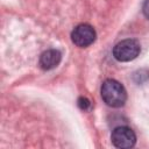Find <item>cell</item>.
Here are the masks:
<instances>
[{
	"label": "cell",
	"instance_id": "cell-1",
	"mask_svg": "<svg viewBox=\"0 0 149 149\" xmlns=\"http://www.w3.org/2000/svg\"><path fill=\"white\" fill-rule=\"evenodd\" d=\"M101 98L111 107H121L127 100V92L115 79H106L101 85Z\"/></svg>",
	"mask_w": 149,
	"mask_h": 149
},
{
	"label": "cell",
	"instance_id": "cell-2",
	"mask_svg": "<svg viewBox=\"0 0 149 149\" xmlns=\"http://www.w3.org/2000/svg\"><path fill=\"white\" fill-rule=\"evenodd\" d=\"M140 51V43L136 40L127 38L115 44L113 48V56L119 62H130L139 56Z\"/></svg>",
	"mask_w": 149,
	"mask_h": 149
},
{
	"label": "cell",
	"instance_id": "cell-3",
	"mask_svg": "<svg viewBox=\"0 0 149 149\" xmlns=\"http://www.w3.org/2000/svg\"><path fill=\"white\" fill-rule=\"evenodd\" d=\"M97 34L92 26L87 23L78 24L71 33L72 42L79 48H86L95 41Z\"/></svg>",
	"mask_w": 149,
	"mask_h": 149
},
{
	"label": "cell",
	"instance_id": "cell-4",
	"mask_svg": "<svg viewBox=\"0 0 149 149\" xmlns=\"http://www.w3.org/2000/svg\"><path fill=\"white\" fill-rule=\"evenodd\" d=\"M112 143L120 149H128L132 148L136 142V135L135 133L126 126L116 127L111 135Z\"/></svg>",
	"mask_w": 149,
	"mask_h": 149
},
{
	"label": "cell",
	"instance_id": "cell-5",
	"mask_svg": "<svg viewBox=\"0 0 149 149\" xmlns=\"http://www.w3.org/2000/svg\"><path fill=\"white\" fill-rule=\"evenodd\" d=\"M62 59V54L57 49H49L40 56V66L43 70H51L55 69Z\"/></svg>",
	"mask_w": 149,
	"mask_h": 149
},
{
	"label": "cell",
	"instance_id": "cell-6",
	"mask_svg": "<svg viewBox=\"0 0 149 149\" xmlns=\"http://www.w3.org/2000/svg\"><path fill=\"white\" fill-rule=\"evenodd\" d=\"M78 106H79L80 109L87 111V109L90 108V106H91V102H90L88 99H86V98H84V97H80V98L78 99Z\"/></svg>",
	"mask_w": 149,
	"mask_h": 149
},
{
	"label": "cell",
	"instance_id": "cell-7",
	"mask_svg": "<svg viewBox=\"0 0 149 149\" xmlns=\"http://www.w3.org/2000/svg\"><path fill=\"white\" fill-rule=\"evenodd\" d=\"M142 10H143V14L147 19H149V0H146L144 3H143V7H142Z\"/></svg>",
	"mask_w": 149,
	"mask_h": 149
}]
</instances>
